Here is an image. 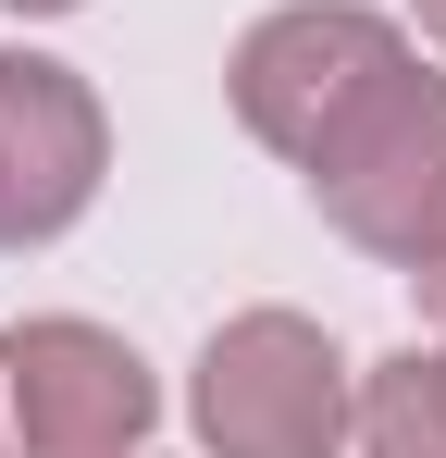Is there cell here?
I'll return each instance as SVG.
<instances>
[{"label": "cell", "mask_w": 446, "mask_h": 458, "mask_svg": "<svg viewBox=\"0 0 446 458\" xmlns=\"http://www.w3.org/2000/svg\"><path fill=\"white\" fill-rule=\"evenodd\" d=\"M310 199H322V224L335 235H360L372 260H422L446 235V75H422L409 50L384 63V75L310 137Z\"/></svg>", "instance_id": "obj_1"}, {"label": "cell", "mask_w": 446, "mask_h": 458, "mask_svg": "<svg viewBox=\"0 0 446 458\" xmlns=\"http://www.w3.org/2000/svg\"><path fill=\"white\" fill-rule=\"evenodd\" d=\"M199 434L211 458H335L347 446V360L322 322L248 310L199 360Z\"/></svg>", "instance_id": "obj_2"}, {"label": "cell", "mask_w": 446, "mask_h": 458, "mask_svg": "<svg viewBox=\"0 0 446 458\" xmlns=\"http://www.w3.org/2000/svg\"><path fill=\"white\" fill-rule=\"evenodd\" d=\"M0 409H13V458H137L149 372L99 322H13L0 335Z\"/></svg>", "instance_id": "obj_3"}, {"label": "cell", "mask_w": 446, "mask_h": 458, "mask_svg": "<svg viewBox=\"0 0 446 458\" xmlns=\"http://www.w3.org/2000/svg\"><path fill=\"white\" fill-rule=\"evenodd\" d=\"M397 50H409V38H397L384 13H360V0H297L273 25H248V50H236V124H248L261 149L310 161V137H322Z\"/></svg>", "instance_id": "obj_4"}, {"label": "cell", "mask_w": 446, "mask_h": 458, "mask_svg": "<svg viewBox=\"0 0 446 458\" xmlns=\"http://www.w3.org/2000/svg\"><path fill=\"white\" fill-rule=\"evenodd\" d=\"M99 99L38 63V50H0V248H38L99 199Z\"/></svg>", "instance_id": "obj_5"}, {"label": "cell", "mask_w": 446, "mask_h": 458, "mask_svg": "<svg viewBox=\"0 0 446 458\" xmlns=\"http://www.w3.org/2000/svg\"><path fill=\"white\" fill-rule=\"evenodd\" d=\"M360 458H446V347H409L360 384Z\"/></svg>", "instance_id": "obj_6"}, {"label": "cell", "mask_w": 446, "mask_h": 458, "mask_svg": "<svg viewBox=\"0 0 446 458\" xmlns=\"http://www.w3.org/2000/svg\"><path fill=\"white\" fill-rule=\"evenodd\" d=\"M409 285H422V310H434V322H446V235H434V248H422V260H409Z\"/></svg>", "instance_id": "obj_7"}, {"label": "cell", "mask_w": 446, "mask_h": 458, "mask_svg": "<svg viewBox=\"0 0 446 458\" xmlns=\"http://www.w3.org/2000/svg\"><path fill=\"white\" fill-rule=\"evenodd\" d=\"M13 13H74V0H13Z\"/></svg>", "instance_id": "obj_8"}, {"label": "cell", "mask_w": 446, "mask_h": 458, "mask_svg": "<svg viewBox=\"0 0 446 458\" xmlns=\"http://www.w3.org/2000/svg\"><path fill=\"white\" fill-rule=\"evenodd\" d=\"M422 25H434V38H446V0H422Z\"/></svg>", "instance_id": "obj_9"}]
</instances>
